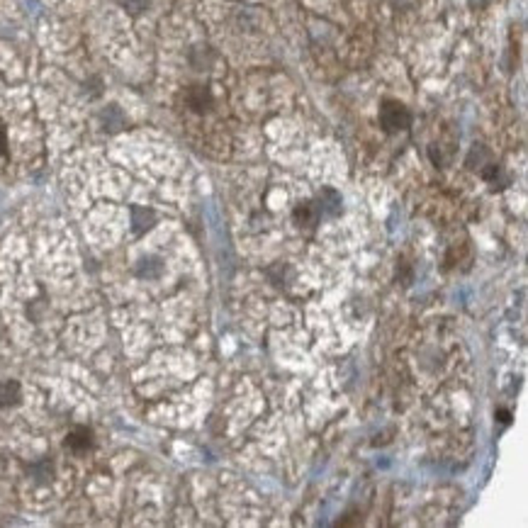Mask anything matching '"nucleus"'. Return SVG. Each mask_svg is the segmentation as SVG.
<instances>
[{
	"label": "nucleus",
	"mask_w": 528,
	"mask_h": 528,
	"mask_svg": "<svg viewBox=\"0 0 528 528\" xmlns=\"http://www.w3.org/2000/svg\"><path fill=\"white\" fill-rule=\"evenodd\" d=\"M8 154V139H5V131L0 129V156Z\"/></svg>",
	"instance_id": "9"
},
{
	"label": "nucleus",
	"mask_w": 528,
	"mask_h": 528,
	"mask_svg": "<svg viewBox=\"0 0 528 528\" xmlns=\"http://www.w3.org/2000/svg\"><path fill=\"white\" fill-rule=\"evenodd\" d=\"M22 399V387L17 380H3L0 382V407H17Z\"/></svg>",
	"instance_id": "5"
},
{
	"label": "nucleus",
	"mask_w": 528,
	"mask_h": 528,
	"mask_svg": "<svg viewBox=\"0 0 528 528\" xmlns=\"http://www.w3.org/2000/svg\"><path fill=\"white\" fill-rule=\"evenodd\" d=\"M412 124V112L407 110V105H402L399 100H382L380 103V127L387 134H397V131L409 129Z\"/></svg>",
	"instance_id": "1"
},
{
	"label": "nucleus",
	"mask_w": 528,
	"mask_h": 528,
	"mask_svg": "<svg viewBox=\"0 0 528 528\" xmlns=\"http://www.w3.org/2000/svg\"><path fill=\"white\" fill-rule=\"evenodd\" d=\"M319 207L314 205V202H302V205L295 207V212H292V219H295L297 226H304V229H314L317 224H319Z\"/></svg>",
	"instance_id": "3"
},
{
	"label": "nucleus",
	"mask_w": 528,
	"mask_h": 528,
	"mask_svg": "<svg viewBox=\"0 0 528 528\" xmlns=\"http://www.w3.org/2000/svg\"><path fill=\"white\" fill-rule=\"evenodd\" d=\"M66 448H71L74 453H86L93 448V434L91 429L81 426V429H74L69 436H66Z\"/></svg>",
	"instance_id": "4"
},
{
	"label": "nucleus",
	"mask_w": 528,
	"mask_h": 528,
	"mask_svg": "<svg viewBox=\"0 0 528 528\" xmlns=\"http://www.w3.org/2000/svg\"><path fill=\"white\" fill-rule=\"evenodd\" d=\"M124 5H127L129 13H141V10L149 5V0H124Z\"/></svg>",
	"instance_id": "7"
},
{
	"label": "nucleus",
	"mask_w": 528,
	"mask_h": 528,
	"mask_svg": "<svg viewBox=\"0 0 528 528\" xmlns=\"http://www.w3.org/2000/svg\"><path fill=\"white\" fill-rule=\"evenodd\" d=\"M185 105H188L193 112H197V115H205V112L212 110L214 98H212V93H209V88L193 86V88L185 91Z\"/></svg>",
	"instance_id": "2"
},
{
	"label": "nucleus",
	"mask_w": 528,
	"mask_h": 528,
	"mask_svg": "<svg viewBox=\"0 0 528 528\" xmlns=\"http://www.w3.org/2000/svg\"><path fill=\"white\" fill-rule=\"evenodd\" d=\"M319 212L322 214H329V217H336V214H341V195L336 193V190H322L319 193Z\"/></svg>",
	"instance_id": "6"
},
{
	"label": "nucleus",
	"mask_w": 528,
	"mask_h": 528,
	"mask_svg": "<svg viewBox=\"0 0 528 528\" xmlns=\"http://www.w3.org/2000/svg\"><path fill=\"white\" fill-rule=\"evenodd\" d=\"M494 417L499 419V422H502L504 426L512 424V412H507V409H497V412H494Z\"/></svg>",
	"instance_id": "8"
}]
</instances>
